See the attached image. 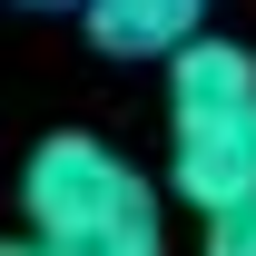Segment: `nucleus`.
Wrapping results in <instances>:
<instances>
[{
    "label": "nucleus",
    "mask_w": 256,
    "mask_h": 256,
    "mask_svg": "<svg viewBox=\"0 0 256 256\" xmlns=\"http://www.w3.org/2000/svg\"><path fill=\"white\" fill-rule=\"evenodd\" d=\"M168 158L197 217L256 207V50L188 40L168 60Z\"/></svg>",
    "instance_id": "2"
},
{
    "label": "nucleus",
    "mask_w": 256,
    "mask_h": 256,
    "mask_svg": "<svg viewBox=\"0 0 256 256\" xmlns=\"http://www.w3.org/2000/svg\"><path fill=\"white\" fill-rule=\"evenodd\" d=\"M10 10H89V0H10Z\"/></svg>",
    "instance_id": "6"
},
{
    "label": "nucleus",
    "mask_w": 256,
    "mask_h": 256,
    "mask_svg": "<svg viewBox=\"0 0 256 256\" xmlns=\"http://www.w3.org/2000/svg\"><path fill=\"white\" fill-rule=\"evenodd\" d=\"M20 217L50 256H168V207L138 168L89 138V128H50L20 168Z\"/></svg>",
    "instance_id": "1"
},
{
    "label": "nucleus",
    "mask_w": 256,
    "mask_h": 256,
    "mask_svg": "<svg viewBox=\"0 0 256 256\" xmlns=\"http://www.w3.org/2000/svg\"><path fill=\"white\" fill-rule=\"evenodd\" d=\"M197 256H256V207H226V217H207Z\"/></svg>",
    "instance_id": "4"
},
{
    "label": "nucleus",
    "mask_w": 256,
    "mask_h": 256,
    "mask_svg": "<svg viewBox=\"0 0 256 256\" xmlns=\"http://www.w3.org/2000/svg\"><path fill=\"white\" fill-rule=\"evenodd\" d=\"M0 256H50V246H40V236H0Z\"/></svg>",
    "instance_id": "5"
},
{
    "label": "nucleus",
    "mask_w": 256,
    "mask_h": 256,
    "mask_svg": "<svg viewBox=\"0 0 256 256\" xmlns=\"http://www.w3.org/2000/svg\"><path fill=\"white\" fill-rule=\"evenodd\" d=\"M79 20H89V50H108V60H178L207 20V0H89Z\"/></svg>",
    "instance_id": "3"
}]
</instances>
